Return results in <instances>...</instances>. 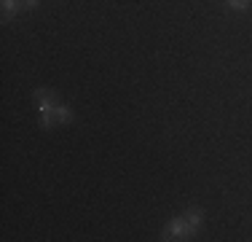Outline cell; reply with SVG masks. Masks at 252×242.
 I'll return each mask as SVG.
<instances>
[{
  "mask_svg": "<svg viewBox=\"0 0 252 242\" xmlns=\"http://www.w3.org/2000/svg\"><path fill=\"white\" fill-rule=\"evenodd\" d=\"M32 100H35V105H38V111H54V108L59 105L57 97L51 92H46V89H38V92L32 94Z\"/></svg>",
  "mask_w": 252,
  "mask_h": 242,
  "instance_id": "obj_1",
  "label": "cell"
},
{
  "mask_svg": "<svg viewBox=\"0 0 252 242\" xmlns=\"http://www.w3.org/2000/svg\"><path fill=\"white\" fill-rule=\"evenodd\" d=\"M3 3V22H11L16 11H22V0H0Z\"/></svg>",
  "mask_w": 252,
  "mask_h": 242,
  "instance_id": "obj_2",
  "label": "cell"
},
{
  "mask_svg": "<svg viewBox=\"0 0 252 242\" xmlns=\"http://www.w3.org/2000/svg\"><path fill=\"white\" fill-rule=\"evenodd\" d=\"M54 113H57L59 124H70V121H73V111H70L67 105H57V108H54Z\"/></svg>",
  "mask_w": 252,
  "mask_h": 242,
  "instance_id": "obj_3",
  "label": "cell"
},
{
  "mask_svg": "<svg viewBox=\"0 0 252 242\" xmlns=\"http://www.w3.org/2000/svg\"><path fill=\"white\" fill-rule=\"evenodd\" d=\"M54 124H59L57 113H54V111H40V126H43V129H51Z\"/></svg>",
  "mask_w": 252,
  "mask_h": 242,
  "instance_id": "obj_4",
  "label": "cell"
},
{
  "mask_svg": "<svg viewBox=\"0 0 252 242\" xmlns=\"http://www.w3.org/2000/svg\"><path fill=\"white\" fill-rule=\"evenodd\" d=\"M201 215H204V213H201L199 207H190L188 213H185V221H188L190 226H199V223H201Z\"/></svg>",
  "mask_w": 252,
  "mask_h": 242,
  "instance_id": "obj_5",
  "label": "cell"
},
{
  "mask_svg": "<svg viewBox=\"0 0 252 242\" xmlns=\"http://www.w3.org/2000/svg\"><path fill=\"white\" fill-rule=\"evenodd\" d=\"M228 3V8H233V11H247L250 8V0H225Z\"/></svg>",
  "mask_w": 252,
  "mask_h": 242,
  "instance_id": "obj_6",
  "label": "cell"
},
{
  "mask_svg": "<svg viewBox=\"0 0 252 242\" xmlns=\"http://www.w3.org/2000/svg\"><path fill=\"white\" fill-rule=\"evenodd\" d=\"M40 0H22V8H38Z\"/></svg>",
  "mask_w": 252,
  "mask_h": 242,
  "instance_id": "obj_7",
  "label": "cell"
}]
</instances>
